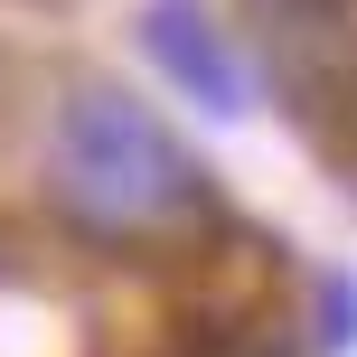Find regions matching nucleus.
<instances>
[{
	"mask_svg": "<svg viewBox=\"0 0 357 357\" xmlns=\"http://www.w3.org/2000/svg\"><path fill=\"white\" fill-rule=\"evenodd\" d=\"M160 357H291V348L264 310H188L160 339Z\"/></svg>",
	"mask_w": 357,
	"mask_h": 357,
	"instance_id": "nucleus-4",
	"label": "nucleus"
},
{
	"mask_svg": "<svg viewBox=\"0 0 357 357\" xmlns=\"http://www.w3.org/2000/svg\"><path fill=\"white\" fill-rule=\"evenodd\" d=\"M142 47H151V66H160L188 104L245 113V66H235L226 29L207 19V0H151V10H142Z\"/></svg>",
	"mask_w": 357,
	"mask_h": 357,
	"instance_id": "nucleus-3",
	"label": "nucleus"
},
{
	"mask_svg": "<svg viewBox=\"0 0 357 357\" xmlns=\"http://www.w3.org/2000/svg\"><path fill=\"white\" fill-rule=\"evenodd\" d=\"M245 38L273 104L357 169V0H245Z\"/></svg>",
	"mask_w": 357,
	"mask_h": 357,
	"instance_id": "nucleus-2",
	"label": "nucleus"
},
{
	"mask_svg": "<svg viewBox=\"0 0 357 357\" xmlns=\"http://www.w3.org/2000/svg\"><path fill=\"white\" fill-rule=\"evenodd\" d=\"M320 329H329V348H348V339H357V282H348V273L329 282V320H320Z\"/></svg>",
	"mask_w": 357,
	"mask_h": 357,
	"instance_id": "nucleus-5",
	"label": "nucleus"
},
{
	"mask_svg": "<svg viewBox=\"0 0 357 357\" xmlns=\"http://www.w3.org/2000/svg\"><path fill=\"white\" fill-rule=\"evenodd\" d=\"M47 197L94 245H188L216 235V178L188 142L123 85H75L47 132Z\"/></svg>",
	"mask_w": 357,
	"mask_h": 357,
	"instance_id": "nucleus-1",
	"label": "nucleus"
}]
</instances>
